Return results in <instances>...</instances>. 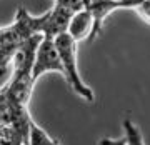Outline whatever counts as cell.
I'll return each mask as SVG.
<instances>
[{"label": "cell", "mask_w": 150, "mask_h": 145, "mask_svg": "<svg viewBox=\"0 0 150 145\" xmlns=\"http://www.w3.org/2000/svg\"><path fill=\"white\" fill-rule=\"evenodd\" d=\"M23 145H28V144H23Z\"/></svg>", "instance_id": "cell-12"}, {"label": "cell", "mask_w": 150, "mask_h": 145, "mask_svg": "<svg viewBox=\"0 0 150 145\" xmlns=\"http://www.w3.org/2000/svg\"><path fill=\"white\" fill-rule=\"evenodd\" d=\"M123 132H125L127 145H145L144 135H142L139 127L134 124V120H130V118L123 120Z\"/></svg>", "instance_id": "cell-7"}, {"label": "cell", "mask_w": 150, "mask_h": 145, "mask_svg": "<svg viewBox=\"0 0 150 145\" xmlns=\"http://www.w3.org/2000/svg\"><path fill=\"white\" fill-rule=\"evenodd\" d=\"M54 4L65 7V8H69V10H72L75 13V12L87 8L88 4H90V0H54Z\"/></svg>", "instance_id": "cell-8"}, {"label": "cell", "mask_w": 150, "mask_h": 145, "mask_svg": "<svg viewBox=\"0 0 150 145\" xmlns=\"http://www.w3.org/2000/svg\"><path fill=\"white\" fill-rule=\"evenodd\" d=\"M60 74L64 77V64H62V57L59 54V48L55 45V40L50 38H43L40 45H38L37 55H35V64H33V80L37 82L38 79L45 74Z\"/></svg>", "instance_id": "cell-3"}, {"label": "cell", "mask_w": 150, "mask_h": 145, "mask_svg": "<svg viewBox=\"0 0 150 145\" xmlns=\"http://www.w3.org/2000/svg\"><path fill=\"white\" fill-rule=\"evenodd\" d=\"M98 145H127V140H125V137L123 139H108V137H105V139H100Z\"/></svg>", "instance_id": "cell-10"}, {"label": "cell", "mask_w": 150, "mask_h": 145, "mask_svg": "<svg viewBox=\"0 0 150 145\" xmlns=\"http://www.w3.org/2000/svg\"><path fill=\"white\" fill-rule=\"evenodd\" d=\"M93 15L88 8H83V10L75 12L72 15V20H70L69 30L67 32L72 35V37L77 40V42H82V40H92V35H93Z\"/></svg>", "instance_id": "cell-5"}, {"label": "cell", "mask_w": 150, "mask_h": 145, "mask_svg": "<svg viewBox=\"0 0 150 145\" xmlns=\"http://www.w3.org/2000/svg\"><path fill=\"white\" fill-rule=\"evenodd\" d=\"M117 2H125V0H117Z\"/></svg>", "instance_id": "cell-11"}, {"label": "cell", "mask_w": 150, "mask_h": 145, "mask_svg": "<svg viewBox=\"0 0 150 145\" xmlns=\"http://www.w3.org/2000/svg\"><path fill=\"white\" fill-rule=\"evenodd\" d=\"M22 43H23V40L18 37V33L12 27V23L7 27H0V75H4L8 70Z\"/></svg>", "instance_id": "cell-4"}, {"label": "cell", "mask_w": 150, "mask_h": 145, "mask_svg": "<svg viewBox=\"0 0 150 145\" xmlns=\"http://www.w3.org/2000/svg\"><path fill=\"white\" fill-rule=\"evenodd\" d=\"M28 145H62L57 139H52L45 130L32 120L30 134H28Z\"/></svg>", "instance_id": "cell-6"}, {"label": "cell", "mask_w": 150, "mask_h": 145, "mask_svg": "<svg viewBox=\"0 0 150 145\" xmlns=\"http://www.w3.org/2000/svg\"><path fill=\"white\" fill-rule=\"evenodd\" d=\"M77 40H75L69 32L62 33L55 38V45L59 48V54L62 57V64H64V79L69 83V87L82 97L87 102H93L95 100V93L85 82L82 80L80 72H79V62H77Z\"/></svg>", "instance_id": "cell-1"}, {"label": "cell", "mask_w": 150, "mask_h": 145, "mask_svg": "<svg viewBox=\"0 0 150 145\" xmlns=\"http://www.w3.org/2000/svg\"><path fill=\"white\" fill-rule=\"evenodd\" d=\"M134 10L137 12V15H139L144 22L150 23V0H144L140 5L135 7Z\"/></svg>", "instance_id": "cell-9"}, {"label": "cell", "mask_w": 150, "mask_h": 145, "mask_svg": "<svg viewBox=\"0 0 150 145\" xmlns=\"http://www.w3.org/2000/svg\"><path fill=\"white\" fill-rule=\"evenodd\" d=\"M72 15H74L72 10L54 4V7L48 8L47 12H43L42 15H33L35 32H37V35H42L43 38L55 40L59 35L69 30Z\"/></svg>", "instance_id": "cell-2"}]
</instances>
